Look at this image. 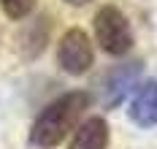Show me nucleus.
<instances>
[{"label":"nucleus","mask_w":157,"mask_h":149,"mask_svg":"<svg viewBox=\"0 0 157 149\" xmlns=\"http://www.w3.org/2000/svg\"><path fill=\"white\" fill-rule=\"evenodd\" d=\"M87 109H90V95L84 90L63 92L35 117L30 128V144L35 149H57L73 133Z\"/></svg>","instance_id":"f257e3e1"},{"label":"nucleus","mask_w":157,"mask_h":149,"mask_svg":"<svg viewBox=\"0 0 157 149\" xmlns=\"http://www.w3.org/2000/svg\"><path fill=\"white\" fill-rule=\"evenodd\" d=\"M95 41L98 46L111 54V57H125L133 49V27L130 19L122 14V8L117 6H100L95 11Z\"/></svg>","instance_id":"f03ea898"},{"label":"nucleus","mask_w":157,"mask_h":149,"mask_svg":"<svg viewBox=\"0 0 157 149\" xmlns=\"http://www.w3.org/2000/svg\"><path fill=\"white\" fill-rule=\"evenodd\" d=\"M92 63H95V49H92L90 35L81 27L65 30L60 44H57V65L68 76H81L92 68Z\"/></svg>","instance_id":"7ed1b4c3"},{"label":"nucleus","mask_w":157,"mask_h":149,"mask_svg":"<svg viewBox=\"0 0 157 149\" xmlns=\"http://www.w3.org/2000/svg\"><path fill=\"white\" fill-rule=\"evenodd\" d=\"M138 84H141V63L138 60L125 63V65H117L114 71L106 73V79L100 84V100H103V106H109V109L119 106L130 95V90L138 87Z\"/></svg>","instance_id":"20e7f679"},{"label":"nucleus","mask_w":157,"mask_h":149,"mask_svg":"<svg viewBox=\"0 0 157 149\" xmlns=\"http://www.w3.org/2000/svg\"><path fill=\"white\" fill-rule=\"evenodd\" d=\"M127 117L141 130L157 128V82L155 79H146V82L138 84L136 95L130 98V106H127Z\"/></svg>","instance_id":"39448f33"},{"label":"nucleus","mask_w":157,"mask_h":149,"mask_svg":"<svg viewBox=\"0 0 157 149\" xmlns=\"http://www.w3.org/2000/svg\"><path fill=\"white\" fill-rule=\"evenodd\" d=\"M109 141H111L109 122L95 114L73 128V138H71L68 149H109Z\"/></svg>","instance_id":"423d86ee"},{"label":"nucleus","mask_w":157,"mask_h":149,"mask_svg":"<svg viewBox=\"0 0 157 149\" xmlns=\"http://www.w3.org/2000/svg\"><path fill=\"white\" fill-rule=\"evenodd\" d=\"M49 33H52V19L49 17H38L35 22H30L27 25V30L22 33V54L27 57V60H33V57H38L41 52L46 49L49 44Z\"/></svg>","instance_id":"0eeeda50"},{"label":"nucleus","mask_w":157,"mask_h":149,"mask_svg":"<svg viewBox=\"0 0 157 149\" xmlns=\"http://www.w3.org/2000/svg\"><path fill=\"white\" fill-rule=\"evenodd\" d=\"M35 3H38V0H0V8H3V14L8 19L19 22V19H25V17L33 14Z\"/></svg>","instance_id":"6e6552de"},{"label":"nucleus","mask_w":157,"mask_h":149,"mask_svg":"<svg viewBox=\"0 0 157 149\" xmlns=\"http://www.w3.org/2000/svg\"><path fill=\"white\" fill-rule=\"evenodd\" d=\"M68 6H76V8H81V6H90L92 0H65Z\"/></svg>","instance_id":"1a4fd4ad"}]
</instances>
